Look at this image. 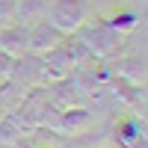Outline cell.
<instances>
[{
    "label": "cell",
    "mask_w": 148,
    "mask_h": 148,
    "mask_svg": "<svg viewBox=\"0 0 148 148\" xmlns=\"http://www.w3.org/2000/svg\"><path fill=\"white\" fill-rule=\"evenodd\" d=\"M74 33L83 39V45L92 51V56H113V53H119L121 33H116L113 27H107L104 21H92V24L83 21Z\"/></svg>",
    "instance_id": "obj_1"
},
{
    "label": "cell",
    "mask_w": 148,
    "mask_h": 148,
    "mask_svg": "<svg viewBox=\"0 0 148 148\" xmlns=\"http://www.w3.org/2000/svg\"><path fill=\"white\" fill-rule=\"evenodd\" d=\"M47 15L59 33H74L86 21V0H53Z\"/></svg>",
    "instance_id": "obj_2"
},
{
    "label": "cell",
    "mask_w": 148,
    "mask_h": 148,
    "mask_svg": "<svg viewBox=\"0 0 148 148\" xmlns=\"http://www.w3.org/2000/svg\"><path fill=\"white\" fill-rule=\"evenodd\" d=\"M62 36L65 33H59L51 21H36L27 27V51L30 53H47L51 47H56L59 42H62Z\"/></svg>",
    "instance_id": "obj_3"
},
{
    "label": "cell",
    "mask_w": 148,
    "mask_h": 148,
    "mask_svg": "<svg viewBox=\"0 0 148 148\" xmlns=\"http://www.w3.org/2000/svg\"><path fill=\"white\" fill-rule=\"evenodd\" d=\"M71 71H74V62L65 53L62 42H59L56 47H51L47 53H42V77H47V80H65V77H71Z\"/></svg>",
    "instance_id": "obj_4"
},
{
    "label": "cell",
    "mask_w": 148,
    "mask_h": 148,
    "mask_svg": "<svg viewBox=\"0 0 148 148\" xmlns=\"http://www.w3.org/2000/svg\"><path fill=\"white\" fill-rule=\"evenodd\" d=\"M0 51L9 56H21L27 53V27H0Z\"/></svg>",
    "instance_id": "obj_5"
},
{
    "label": "cell",
    "mask_w": 148,
    "mask_h": 148,
    "mask_svg": "<svg viewBox=\"0 0 148 148\" xmlns=\"http://www.w3.org/2000/svg\"><path fill=\"white\" fill-rule=\"evenodd\" d=\"M116 139L121 148H133L145 142V121L142 119H121L116 125Z\"/></svg>",
    "instance_id": "obj_6"
},
{
    "label": "cell",
    "mask_w": 148,
    "mask_h": 148,
    "mask_svg": "<svg viewBox=\"0 0 148 148\" xmlns=\"http://www.w3.org/2000/svg\"><path fill=\"white\" fill-rule=\"evenodd\" d=\"M92 125V113L83 107H68V110H59V121L56 127L65 130V133H80Z\"/></svg>",
    "instance_id": "obj_7"
},
{
    "label": "cell",
    "mask_w": 148,
    "mask_h": 148,
    "mask_svg": "<svg viewBox=\"0 0 148 148\" xmlns=\"http://www.w3.org/2000/svg\"><path fill=\"white\" fill-rule=\"evenodd\" d=\"M45 12H47V0H18L15 18H18L21 27H30V24L45 18Z\"/></svg>",
    "instance_id": "obj_8"
},
{
    "label": "cell",
    "mask_w": 148,
    "mask_h": 148,
    "mask_svg": "<svg viewBox=\"0 0 148 148\" xmlns=\"http://www.w3.org/2000/svg\"><path fill=\"white\" fill-rule=\"evenodd\" d=\"M107 27H113L116 33H130V30H136L139 24H142V15L139 12H116V15H107V18H101Z\"/></svg>",
    "instance_id": "obj_9"
},
{
    "label": "cell",
    "mask_w": 148,
    "mask_h": 148,
    "mask_svg": "<svg viewBox=\"0 0 148 148\" xmlns=\"http://www.w3.org/2000/svg\"><path fill=\"white\" fill-rule=\"evenodd\" d=\"M24 136V125L15 119V116H3L0 119V145H9V142H18Z\"/></svg>",
    "instance_id": "obj_10"
},
{
    "label": "cell",
    "mask_w": 148,
    "mask_h": 148,
    "mask_svg": "<svg viewBox=\"0 0 148 148\" xmlns=\"http://www.w3.org/2000/svg\"><path fill=\"white\" fill-rule=\"evenodd\" d=\"M15 6H18V0H0V24H9L15 18Z\"/></svg>",
    "instance_id": "obj_11"
},
{
    "label": "cell",
    "mask_w": 148,
    "mask_h": 148,
    "mask_svg": "<svg viewBox=\"0 0 148 148\" xmlns=\"http://www.w3.org/2000/svg\"><path fill=\"white\" fill-rule=\"evenodd\" d=\"M12 59H15V56H9V53L0 51V77H9V71H12Z\"/></svg>",
    "instance_id": "obj_12"
}]
</instances>
